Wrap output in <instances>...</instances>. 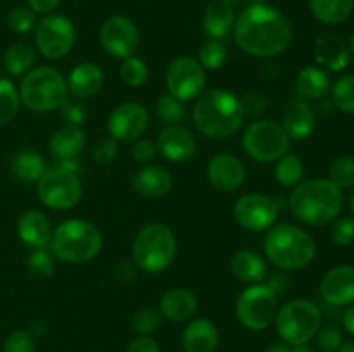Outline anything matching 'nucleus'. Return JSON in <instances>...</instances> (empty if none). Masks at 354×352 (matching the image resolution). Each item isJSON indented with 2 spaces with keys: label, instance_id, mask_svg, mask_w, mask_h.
I'll return each mask as SVG.
<instances>
[{
  "label": "nucleus",
  "instance_id": "13d9d810",
  "mask_svg": "<svg viewBox=\"0 0 354 352\" xmlns=\"http://www.w3.org/2000/svg\"><path fill=\"white\" fill-rule=\"evenodd\" d=\"M337 352H354V342H342Z\"/></svg>",
  "mask_w": 354,
  "mask_h": 352
},
{
  "label": "nucleus",
  "instance_id": "37998d69",
  "mask_svg": "<svg viewBox=\"0 0 354 352\" xmlns=\"http://www.w3.org/2000/svg\"><path fill=\"white\" fill-rule=\"evenodd\" d=\"M159 323H161V313L152 307H142L131 317V328L138 335H151L152 331L158 330Z\"/></svg>",
  "mask_w": 354,
  "mask_h": 352
},
{
  "label": "nucleus",
  "instance_id": "b1692460",
  "mask_svg": "<svg viewBox=\"0 0 354 352\" xmlns=\"http://www.w3.org/2000/svg\"><path fill=\"white\" fill-rule=\"evenodd\" d=\"M220 344V331L209 320H194L183 330L182 345L185 352H214Z\"/></svg>",
  "mask_w": 354,
  "mask_h": 352
},
{
  "label": "nucleus",
  "instance_id": "2f4dec72",
  "mask_svg": "<svg viewBox=\"0 0 354 352\" xmlns=\"http://www.w3.org/2000/svg\"><path fill=\"white\" fill-rule=\"evenodd\" d=\"M12 175L23 183H35L45 173V159L37 150H21L10 162Z\"/></svg>",
  "mask_w": 354,
  "mask_h": 352
},
{
  "label": "nucleus",
  "instance_id": "6e6552de",
  "mask_svg": "<svg viewBox=\"0 0 354 352\" xmlns=\"http://www.w3.org/2000/svg\"><path fill=\"white\" fill-rule=\"evenodd\" d=\"M38 199L41 204L55 211H66L75 207L82 200L83 186L78 175V164L75 161H64L45 169L38 179Z\"/></svg>",
  "mask_w": 354,
  "mask_h": 352
},
{
  "label": "nucleus",
  "instance_id": "7c9ffc66",
  "mask_svg": "<svg viewBox=\"0 0 354 352\" xmlns=\"http://www.w3.org/2000/svg\"><path fill=\"white\" fill-rule=\"evenodd\" d=\"M310 9L315 19L335 26L349 19L354 10V0H310Z\"/></svg>",
  "mask_w": 354,
  "mask_h": 352
},
{
  "label": "nucleus",
  "instance_id": "1a4fd4ad",
  "mask_svg": "<svg viewBox=\"0 0 354 352\" xmlns=\"http://www.w3.org/2000/svg\"><path fill=\"white\" fill-rule=\"evenodd\" d=\"M275 326L282 342L289 345L308 344L322 328V311L308 299H294L277 313Z\"/></svg>",
  "mask_w": 354,
  "mask_h": 352
},
{
  "label": "nucleus",
  "instance_id": "72a5a7b5",
  "mask_svg": "<svg viewBox=\"0 0 354 352\" xmlns=\"http://www.w3.org/2000/svg\"><path fill=\"white\" fill-rule=\"evenodd\" d=\"M304 164L296 154H286L275 166V178L282 186H296L303 182Z\"/></svg>",
  "mask_w": 354,
  "mask_h": 352
},
{
  "label": "nucleus",
  "instance_id": "cd10ccee",
  "mask_svg": "<svg viewBox=\"0 0 354 352\" xmlns=\"http://www.w3.org/2000/svg\"><path fill=\"white\" fill-rule=\"evenodd\" d=\"M235 24L234 7L228 0H213L204 10L203 28L211 40H221L228 37Z\"/></svg>",
  "mask_w": 354,
  "mask_h": 352
},
{
  "label": "nucleus",
  "instance_id": "f8f14e48",
  "mask_svg": "<svg viewBox=\"0 0 354 352\" xmlns=\"http://www.w3.org/2000/svg\"><path fill=\"white\" fill-rule=\"evenodd\" d=\"M76 41L75 24L61 14L41 17L35 28V43L38 52L50 61H59L73 50Z\"/></svg>",
  "mask_w": 354,
  "mask_h": 352
},
{
  "label": "nucleus",
  "instance_id": "4be33fe9",
  "mask_svg": "<svg viewBox=\"0 0 354 352\" xmlns=\"http://www.w3.org/2000/svg\"><path fill=\"white\" fill-rule=\"evenodd\" d=\"M17 235L31 248H45L50 244L52 224L41 211L30 209L17 219Z\"/></svg>",
  "mask_w": 354,
  "mask_h": 352
},
{
  "label": "nucleus",
  "instance_id": "2eb2a0df",
  "mask_svg": "<svg viewBox=\"0 0 354 352\" xmlns=\"http://www.w3.org/2000/svg\"><path fill=\"white\" fill-rule=\"evenodd\" d=\"M99 40L107 54L118 59H127L137 50L140 35L137 24L130 17L111 16L100 26Z\"/></svg>",
  "mask_w": 354,
  "mask_h": 352
},
{
  "label": "nucleus",
  "instance_id": "f257e3e1",
  "mask_svg": "<svg viewBox=\"0 0 354 352\" xmlns=\"http://www.w3.org/2000/svg\"><path fill=\"white\" fill-rule=\"evenodd\" d=\"M234 38L237 47L252 57H275L290 45L292 26L279 9L256 3L235 19Z\"/></svg>",
  "mask_w": 354,
  "mask_h": 352
},
{
  "label": "nucleus",
  "instance_id": "6ab92c4d",
  "mask_svg": "<svg viewBox=\"0 0 354 352\" xmlns=\"http://www.w3.org/2000/svg\"><path fill=\"white\" fill-rule=\"evenodd\" d=\"M158 152H161L168 161L173 162H187L194 157L197 148V141L194 135L187 128L180 124L166 126L158 135Z\"/></svg>",
  "mask_w": 354,
  "mask_h": 352
},
{
  "label": "nucleus",
  "instance_id": "a19ab883",
  "mask_svg": "<svg viewBox=\"0 0 354 352\" xmlns=\"http://www.w3.org/2000/svg\"><path fill=\"white\" fill-rule=\"evenodd\" d=\"M26 268L35 278H48L54 273V255L45 248H33L26 259Z\"/></svg>",
  "mask_w": 354,
  "mask_h": 352
},
{
  "label": "nucleus",
  "instance_id": "a18cd8bd",
  "mask_svg": "<svg viewBox=\"0 0 354 352\" xmlns=\"http://www.w3.org/2000/svg\"><path fill=\"white\" fill-rule=\"evenodd\" d=\"M2 352H37V344L31 333L24 330H16L6 338Z\"/></svg>",
  "mask_w": 354,
  "mask_h": 352
},
{
  "label": "nucleus",
  "instance_id": "8fccbe9b",
  "mask_svg": "<svg viewBox=\"0 0 354 352\" xmlns=\"http://www.w3.org/2000/svg\"><path fill=\"white\" fill-rule=\"evenodd\" d=\"M156 154H158V145H156V141L151 140L135 141L133 148H131V155H133L135 161L144 162V164L151 162L156 157Z\"/></svg>",
  "mask_w": 354,
  "mask_h": 352
},
{
  "label": "nucleus",
  "instance_id": "ea45409f",
  "mask_svg": "<svg viewBox=\"0 0 354 352\" xmlns=\"http://www.w3.org/2000/svg\"><path fill=\"white\" fill-rule=\"evenodd\" d=\"M199 62L204 69H220L227 62V48L220 40H207L199 50Z\"/></svg>",
  "mask_w": 354,
  "mask_h": 352
},
{
  "label": "nucleus",
  "instance_id": "c756f323",
  "mask_svg": "<svg viewBox=\"0 0 354 352\" xmlns=\"http://www.w3.org/2000/svg\"><path fill=\"white\" fill-rule=\"evenodd\" d=\"M296 88L303 100L322 99L330 88V78L322 68L308 66V68L301 69L297 75Z\"/></svg>",
  "mask_w": 354,
  "mask_h": 352
},
{
  "label": "nucleus",
  "instance_id": "20e7f679",
  "mask_svg": "<svg viewBox=\"0 0 354 352\" xmlns=\"http://www.w3.org/2000/svg\"><path fill=\"white\" fill-rule=\"evenodd\" d=\"M265 254L277 268L283 271H296L313 261L317 244L303 228L280 223L270 228L266 233Z\"/></svg>",
  "mask_w": 354,
  "mask_h": 352
},
{
  "label": "nucleus",
  "instance_id": "f704fd0d",
  "mask_svg": "<svg viewBox=\"0 0 354 352\" xmlns=\"http://www.w3.org/2000/svg\"><path fill=\"white\" fill-rule=\"evenodd\" d=\"M19 90L7 78H0V124H7L19 110Z\"/></svg>",
  "mask_w": 354,
  "mask_h": 352
},
{
  "label": "nucleus",
  "instance_id": "79ce46f5",
  "mask_svg": "<svg viewBox=\"0 0 354 352\" xmlns=\"http://www.w3.org/2000/svg\"><path fill=\"white\" fill-rule=\"evenodd\" d=\"M37 14L30 7H14L7 16V24L17 35H26L37 28Z\"/></svg>",
  "mask_w": 354,
  "mask_h": 352
},
{
  "label": "nucleus",
  "instance_id": "9d476101",
  "mask_svg": "<svg viewBox=\"0 0 354 352\" xmlns=\"http://www.w3.org/2000/svg\"><path fill=\"white\" fill-rule=\"evenodd\" d=\"M235 313L242 326L252 331H263L275 323L279 300L275 290L265 283H254L242 290L235 304Z\"/></svg>",
  "mask_w": 354,
  "mask_h": 352
},
{
  "label": "nucleus",
  "instance_id": "9b49d317",
  "mask_svg": "<svg viewBox=\"0 0 354 352\" xmlns=\"http://www.w3.org/2000/svg\"><path fill=\"white\" fill-rule=\"evenodd\" d=\"M242 147L258 162L279 161L287 154L290 138L282 124L270 119L254 121L245 128L242 135Z\"/></svg>",
  "mask_w": 354,
  "mask_h": 352
},
{
  "label": "nucleus",
  "instance_id": "423d86ee",
  "mask_svg": "<svg viewBox=\"0 0 354 352\" xmlns=\"http://www.w3.org/2000/svg\"><path fill=\"white\" fill-rule=\"evenodd\" d=\"M19 99L33 113H50L61 109L68 99V85L61 72L50 66L30 69L21 79Z\"/></svg>",
  "mask_w": 354,
  "mask_h": 352
},
{
  "label": "nucleus",
  "instance_id": "de8ad7c7",
  "mask_svg": "<svg viewBox=\"0 0 354 352\" xmlns=\"http://www.w3.org/2000/svg\"><path fill=\"white\" fill-rule=\"evenodd\" d=\"M92 155L95 159V162H99V164H109V162H113V159L116 157V140L113 137L99 140L95 144V147H93Z\"/></svg>",
  "mask_w": 354,
  "mask_h": 352
},
{
  "label": "nucleus",
  "instance_id": "58836bf2",
  "mask_svg": "<svg viewBox=\"0 0 354 352\" xmlns=\"http://www.w3.org/2000/svg\"><path fill=\"white\" fill-rule=\"evenodd\" d=\"M121 79L127 83L131 88H138V86L144 85L149 78V68L140 57H135V55H130V57L123 59V64L120 68Z\"/></svg>",
  "mask_w": 354,
  "mask_h": 352
},
{
  "label": "nucleus",
  "instance_id": "4468645a",
  "mask_svg": "<svg viewBox=\"0 0 354 352\" xmlns=\"http://www.w3.org/2000/svg\"><path fill=\"white\" fill-rule=\"evenodd\" d=\"M279 204L263 193H245L234 204V219L248 231H265L275 224Z\"/></svg>",
  "mask_w": 354,
  "mask_h": 352
},
{
  "label": "nucleus",
  "instance_id": "680f3d73",
  "mask_svg": "<svg viewBox=\"0 0 354 352\" xmlns=\"http://www.w3.org/2000/svg\"><path fill=\"white\" fill-rule=\"evenodd\" d=\"M245 2H249L251 6H256V3H265L266 0H245Z\"/></svg>",
  "mask_w": 354,
  "mask_h": 352
},
{
  "label": "nucleus",
  "instance_id": "5fc2aeb1",
  "mask_svg": "<svg viewBox=\"0 0 354 352\" xmlns=\"http://www.w3.org/2000/svg\"><path fill=\"white\" fill-rule=\"evenodd\" d=\"M342 324H344L346 331H349V333L354 335V302L349 304L348 309H346L344 314H342Z\"/></svg>",
  "mask_w": 354,
  "mask_h": 352
},
{
  "label": "nucleus",
  "instance_id": "dca6fc26",
  "mask_svg": "<svg viewBox=\"0 0 354 352\" xmlns=\"http://www.w3.org/2000/svg\"><path fill=\"white\" fill-rule=\"evenodd\" d=\"M149 128V113L144 106L127 102L118 106L107 121L109 135L116 141H135Z\"/></svg>",
  "mask_w": 354,
  "mask_h": 352
},
{
  "label": "nucleus",
  "instance_id": "c03bdc74",
  "mask_svg": "<svg viewBox=\"0 0 354 352\" xmlns=\"http://www.w3.org/2000/svg\"><path fill=\"white\" fill-rule=\"evenodd\" d=\"M330 238L339 247H348L354 244V216L335 217L332 221Z\"/></svg>",
  "mask_w": 354,
  "mask_h": 352
},
{
  "label": "nucleus",
  "instance_id": "f03ea898",
  "mask_svg": "<svg viewBox=\"0 0 354 352\" xmlns=\"http://www.w3.org/2000/svg\"><path fill=\"white\" fill-rule=\"evenodd\" d=\"M344 193L330 179H306L294 186L289 197V209L296 219L310 226H324L339 217Z\"/></svg>",
  "mask_w": 354,
  "mask_h": 352
},
{
  "label": "nucleus",
  "instance_id": "a878e982",
  "mask_svg": "<svg viewBox=\"0 0 354 352\" xmlns=\"http://www.w3.org/2000/svg\"><path fill=\"white\" fill-rule=\"evenodd\" d=\"M197 311V299L190 290L171 289L159 300V313L173 323L189 321Z\"/></svg>",
  "mask_w": 354,
  "mask_h": 352
},
{
  "label": "nucleus",
  "instance_id": "3c124183",
  "mask_svg": "<svg viewBox=\"0 0 354 352\" xmlns=\"http://www.w3.org/2000/svg\"><path fill=\"white\" fill-rule=\"evenodd\" d=\"M241 106L244 110V116H258L265 110L266 100L259 93H245L241 99Z\"/></svg>",
  "mask_w": 354,
  "mask_h": 352
},
{
  "label": "nucleus",
  "instance_id": "052dcab7",
  "mask_svg": "<svg viewBox=\"0 0 354 352\" xmlns=\"http://www.w3.org/2000/svg\"><path fill=\"white\" fill-rule=\"evenodd\" d=\"M349 209H351V213H353V216H354V190H353V193H351V199H349Z\"/></svg>",
  "mask_w": 354,
  "mask_h": 352
},
{
  "label": "nucleus",
  "instance_id": "0eeeda50",
  "mask_svg": "<svg viewBox=\"0 0 354 352\" xmlns=\"http://www.w3.org/2000/svg\"><path fill=\"white\" fill-rule=\"evenodd\" d=\"M133 262L145 273L158 275L168 269L176 257V237L171 228L151 223L142 228L131 247Z\"/></svg>",
  "mask_w": 354,
  "mask_h": 352
},
{
  "label": "nucleus",
  "instance_id": "bf43d9fd",
  "mask_svg": "<svg viewBox=\"0 0 354 352\" xmlns=\"http://www.w3.org/2000/svg\"><path fill=\"white\" fill-rule=\"evenodd\" d=\"M349 57H351V62L354 64V35L351 37V40H349Z\"/></svg>",
  "mask_w": 354,
  "mask_h": 352
},
{
  "label": "nucleus",
  "instance_id": "393cba45",
  "mask_svg": "<svg viewBox=\"0 0 354 352\" xmlns=\"http://www.w3.org/2000/svg\"><path fill=\"white\" fill-rule=\"evenodd\" d=\"M104 83V72L95 62H82V64L75 66L69 72L66 85H68V92L73 93L78 99H88L93 97Z\"/></svg>",
  "mask_w": 354,
  "mask_h": 352
},
{
  "label": "nucleus",
  "instance_id": "aec40b11",
  "mask_svg": "<svg viewBox=\"0 0 354 352\" xmlns=\"http://www.w3.org/2000/svg\"><path fill=\"white\" fill-rule=\"evenodd\" d=\"M315 59L328 71H342L351 62L349 47L342 37L335 33H322L315 41Z\"/></svg>",
  "mask_w": 354,
  "mask_h": 352
},
{
  "label": "nucleus",
  "instance_id": "4c0bfd02",
  "mask_svg": "<svg viewBox=\"0 0 354 352\" xmlns=\"http://www.w3.org/2000/svg\"><path fill=\"white\" fill-rule=\"evenodd\" d=\"M332 100L339 110L354 114V75H344L332 86Z\"/></svg>",
  "mask_w": 354,
  "mask_h": 352
},
{
  "label": "nucleus",
  "instance_id": "09e8293b",
  "mask_svg": "<svg viewBox=\"0 0 354 352\" xmlns=\"http://www.w3.org/2000/svg\"><path fill=\"white\" fill-rule=\"evenodd\" d=\"M61 114L68 121V124H73V126H80L86 119V110L80 102H68L66 100L61 107Z\"/></svg>",
  "mask_w": 354,
  "mask_h": 352
},
{
  "label": "nucleus",
  "instance_id": "473e14b6",
  "mask_svg": "<svg viewBox=\"0 0 354 352\" xmlns=\"http://www.w3.org/2000/svg\"><path fill=\"white\" fill-rule=\"evenodd\" d=\"M37 50L28 41H16L10 45L3 55V68L9 75L23 76L30 69H33Z\"/></svg>",
  "mask_w": 354,
  "mask_h": 352
},
{
  "label": "nucleus",
  "instance_id": "c9c22d12",
  "mask_svg": "<svg viewBox=\"0 0 354 352\" xmlns=\"http://www.w3.org/2000/svg\"><path fill=\"white\" fill-rule=\"evenodd\" d=\"M156 114L162 123L173 126V124H180L185 119L187 109L182 100L169 95V93H165L156 100Z\"/></svg>",
  "mask_w": 354,
  "mask_h": 352
},
{
  "label": "nucleus",
  "instance_id": "c85d7f7f",
  "mask_svg": "<svg viewBox=\"0 0 354 352\" xmlns=\"http://www.w3.org/2000/svg\"><path fill=\"white\" fill-rule=\"evenodd\" d=\"M230 269L232 275L242 283H249V285H254V283H261V280L265 278L268 268H266L265 259L259 254L252 251H237L230 259Z\"/></svg>",
  "mask_w": 354,
  "mask_h": 352
},
{
  "label": "nucleus",
  "instance_id": "6e6d98bb",
  "mask_svg": "<svg viewBox=\"0 0 354 352\" xmlns=\"http://www.w3.org/2000/svg\"><path fill=\"white\" fill-rule=\"evenodd\" d=\"M265 352H290V345L286 342H273L266 347Z\"/></svg>",
  "mask_w": 354,
  "mask_h": 352
},
{
  "label": "nucleus",
  "instance_id": "f3484780",
  "mask_svg": "<svg viewBox=\"0 0 354 352\" xmlns=\"http://www.w3.org/2000/svg\"><path fill=\"white\" fill-rule=\"evenodd\" d=\"M320 295L335 307L354 302V266L339 264L328 269L320 282Z\"/></svg>",
  "mask_w": 354,
  "mask_h": 352
},
{
  "label": "nucleus",
  "instance_id": "e433bc0d",
  "mask_svg": "<svg viewBox=\"0 0 354 352\" xmlns=\"http://www.w3.org/2000/svg\"><path fill=\"white\" fill-rule=\"evenodd\" d=\"M328 179L341 190L354 186V157L353 155H341L334 159L328 168Z\"/></svg>",
  "mask_w": 354,
  "mask_h": 352
},
{
  "label": "nucleus",
  "instance_id": "412c9836",
  "mask_svg": "<svg viewBox=\"0 0 354 352\" xmlns=\"http://www.w3.org/2000/svg\"><path fill=\"white\" fill-rule=\"evenodd\" d=\"M315 126H317V117L306 100L294 99L287 104L282 114V128L289 138L304 140L313 133Z\"/></svg>",
  "mask_w": 354,
  "mask_h": 352
},
{
  "label": "nucleus",
  "instance_id": "ddd939ff",
  "mask_svg": "<svg viewBox=\"0 0 354 352\" xmlns=\"http://www.w3.org/2000/svg\"><path fill=\"white\" fill-rule=\"evenodd\" d=\"M166 85L169 95L176 97L182 102L194 100L204 92L206 86V69L197 59L182 55L173 59L166 71Z\"/></svg>",
  "mask_w": 354,
  "mask_h": 352
},
{
  "label": "nucleus",
  "instance_id": "49530a36",
  "mask_svg": "<svg viewBox=\"0 0 354 352\" xmlns=\"http://www.w3.org/2000/svg\"><path fill=\"white\" fill-rule=\"evenodd\" d=\"M317 342H318V347H320L324 352H337L344 340H342V333L339 328L325 326L318 330Z\"/></svg>",
  "mask_w": 354,
  "mask_h": 352
},
{
  "label": "nucleus",
  "instance_id": "603ef678",
  "mask_svg": "<svg viewBox=\"0 0 354 352\" xmlns=\"http://www.w3.org/2000/svg\"><path fill=\"white\" fill-rule=\"evenodd\" d=\"M127 352H161V351H159V345L154 338H151L149 335H140V337L130 342Z\"/></svg>",
  "mask_w": 354,
  "mask_h": 352
},
{
  "label": "nucleus",
  "instance_id": "7ed1b4c3",
  "mask_svg": "<svg viewBox=\"0 0 354 352\" xmlns=\"http://www.w3.org/2000/svg\"><path fill=\"white\" fill-rule=\"evenodd\" d=\"M197 130L209 138H228L244 123L241 99L228 90L213 88L203 92L192 110Z\"/></svg>",
  "mask_w": 354,
  "mask_h": 352
},
{
  "label": "nucleus",
  "instance_id": "864d4df0",
  "mask_svg": "<svg viewBox=\"0 0 354 352\" xmlns=\"http://www.w3.org/2000/svg\"><path fill=\"white\" fill-rule=\"evenodd\" d=\"M61 0H26L28 7L33 10L35 14H41V16H48L55 10Z\"/></svg>",
  "mask_w": 354,
  "mask_h": 352
},
{
  "label": "nucleus",
  "instance_id": "a211bd4d",
  "mask_svg": "<svg viewBox=\"0 0 354 352\" xmlns=\"http://www.w3.org/2000/svg\"><path fill=\"white\" fill-rule=\"evenodd\" d=\"M207 178L218 192L230 193L244 185L245 168L235 155L218 154L207 162Z\"/></svg>",
  "mask_w": 354,
  "mask_h": 352
},
{
  "label": "nucleus",
  "instance_id": "bb28decb",
  "mask_svg": "<svg viewBox=\"0 0 354 352\" xmlns=\"http://www.w3.org/2000/svg\"><path fill=\"white\" fill-rule=\"evenodd\" d=\"M86 137L85 131L80 126H73V124H66L61 130L55 131L50 138V154L57 159L59 162L64 161H75L82 150L85 148Z\"/></svg>",
  "mask_w": 354,
  "mask_h": 352
},
{
  "label": "nucleus",
  "instance_id": "5701e85b",
  "mask_svg": "<svg viewBox=\"0 0 354 352\" xmlns=\"http://www.w3.org/2000/svg\"><path fill=\"white\" fill-rule=\"evenodd\" d=\"M131 185H133L135 192L147 199H161L171 190L173 178L168 169H165L162 166L149 164L135 173L131 178Z\"/></svg>",
  "mask_w": 354,
  "mask_h": 352
},
{
  "label": "nucleus",
  "instance_id": "4d7b16f0",
  "mask_svg": "<svg viewBox=\"0 0 354 352\" xmlns=\"http://www.w3.org/2000/svg\"><path fill=\"white\" fill-rule=\"evenodd\" d=\"M290 352H315V351L308 344H303V345H294V349H290Z\"/></svg>",
  "mask_w": 354,
  "mask_h": 352
},
{
  "label": "nucleus",
  "instance_id": "39448f33",
  "mask_svg": "<svg viewBox=\"0 0 354 352\" xmlns=\"http://www.w3.org/2000/svg\"><path fill=\"white\" fill-rule=\"evenodd\" d=\"M52 255L68 264L92 261L102 251L99 228L85 219L62 221L50 238Z\"/></svg>",
  "mask_w": 354,
  "mask_h": 352
}]
</instances>
